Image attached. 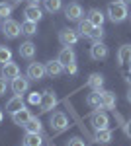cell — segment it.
<instances>
[{
  "label": "cell",
  "mask_w": 131,
  "mask_h": 146,
  "mask_svg": "<svg viewBox=\"0 0 131 146\" xmlns=\"http://www.w3.org/2000/svg\"><path fill=\"white\" fill-rule=\"evenodd\" d=\"M12 92L14 94H18V96H22V94H26V92L30 90V78L28 76H16V78L12 80Z\"/></svg>",
  "instance_id": "10"
},
{
  "label": "cell",
  "mask_w": 131,
  "mask_h": 146,
  "mask_svg": "<svg viewBox=\"0 0 131 146\" xmlns=\"http://www.w3.org/2000/svg\"><path fill=\"white\" fill-rule=\"evenodd\" d=\"M41 98H43V94L32 92V94H30V103H32V105H41Z\"/></svg>",
  "instance_id": "32"
},
{
  "label": "cell",
  "mask_w": 131,
  "mask_h": 146,
  "mask_svg": "<svg viewBox=\"0 0 131 146\" xmlns=\"http://www.w3.org/2000/svg\"><path fill=\"white\" fill-rule=\"evenodd\" d=\"M45 64H41V62H30L28 64V70H26V76L30 80H33V82H39L41 78H45Z\"/></svg>",
  "instance_id": "5"
},
{
  "label": "cell",
  "mask_w": 131,
  "mask_h": 146,
  "mask_svg": "<svg viewBox=\"0 0 131 146\" xmlns=\"http://www.w3.org/2000/svg\"><path fill=\"white\" fill-rule=\"evenodd\" d=\"M88 20H90V23H92L94 27H100V25H104L106 16H104V12L98 10V8H90V10H88Z\"/></svg>",
  "instance_id": "19"
},
{
  "label": "cell",
  "mask_w": 131,
  "mask_h": 146,
  "mask_svg": "<svg viewBox=\"0 0 131 146\" xmlns=\"http://www.w3.org/2000/svg\"><path fill=\"white\" fill-rule=\"evenodd\" d=\"M67 146H86V142H84L80 136H73V138L67 142Z\"/></svg>",
  "instance_id": "33"
},
{
  "label": "cell",
  "mask_w": 131,
  "mask_h": 146,
  "mask_svg": "<svg viewBox=\"0 0 131 146\" xmlns=\"http://www.w3.org/2000/svg\"><path fill=\"white\" fill-rule=\"evenodd\" d=\"M86 103L90 105V107H94V109H100L102 107V96H100V90H92V94H88L86 98Z\"/></svg>",
  "instance_id": "26"
},
{
  "label": "cell",
  "mask_w": 131,
  "mask_h": 146,
  "mask_svg": "<svg viewBox=\"0 0 131 146\" xmlns=\"http://www.w3.org/2000/svg\"><path fill=\"white\" fill-rule=\"evenodd\" d=\"M39 2H43V0H30V4H39Z\"/></svg>",
  "instance_id": "39"
},
{
  "label": "cell",
  "mask_w": 131,
  "mask_h": 146,
  "mask_svg": "<svg viewBox=\"0 0 131 146\" xmlns=\"http://www.w3.org/2000/svg\"><path fill=\"white\" fill-rule=\"evenodd\" d=\"M22 146H24V144H22Z\"/></svg>",
  "instance_id": "44"
},
{
  "label": "cell",
  "mask_w": 131,
  "mask_h": 146,
  "mask_svg": "<svg viewBox=\"0 0 131 146\" xmlns=\"http://www.w3.org/2000/svg\"><path fill=\"white\" fill-rule=\"evenodd\" d=\"M26 107V103H24V98L22 96H14V98H10L8 100V103H6V113H10V115H14V113H18L20 109H24Z\"/></svg>",
  "instance_id": "15"
},
{
  "label": "cell",
  "mask_w": 131,
  "mask_h": 146,
  "mask_svg": "<svg viewBox=\"0 0 131 146\" xmlns=\"http://www.w3.org/2000/svg\"><path fill=\"white\" fill-rule=\"evenodd\" d=\"M104 33H106V31H104V25H100V27H94L88 39H92V41H102V39H104Z\"/></svg>",
  "instance_id": "30"
},
{
  "label": "cell",
  "mask_w": 131,
  "mask_h": 146,
  "mask_svg": "<svg viewBox=\"0 0 131 146\" xmlns=\"http://www.w3.org/2000/svg\"><path fill=\"white\" fill-rule=\"evenodd\" d=\"M82 16H84V10H82V6L78 2H71L65 8V18L69 22H80Z\"/></svg>",
  "instance_id": "8"
},
{
  "label": "cell",
  "mask_w": 131,
  "mask_h": 146,
  "mask_svg": "<svg viewBox=\"0 0 131 146\" xmlns=\"http://www.w3.org/2000/svg\"><path fill=\"white\" fill-rule=\"evenodd\" d=\"M78 23V27H77V31L78 35H82V37H90V33H92V29H94V25L90 23V20L88 18H84V20H80Z\"/></svg>",
  "instance_id": "23"
},
{
  "label": "cell",
  "mask_w": 131,
  "mask_h": 146,
  "mask_svg": "<svg viewBox=\"0 0 131 146\" xmlns=\"http://www.w3.org/2000/svg\"><path fill=\"white\" fill-rule=\"evenodd\" d=\"M22 33L28 35V37L35 35V33H37V23H35V22H30V20H26V22L22 23Z\"/></svg>",
  "instance_id": "27"
},
{
  "label": "cell",
  "mask_w": 131,
  "mask_h": 146,
  "mask_svg": "<svg viewBox=\"0 0 131 146\" xmlns=\"http://www.w3.org/2000/svg\"><path fill=\"white\" fill-rule=\"evenodd\" d=\"M100 96H102V109H112V111H116V103H118L116 94L110 92V90H100Z\"/></svg>",
  "instance_id": "11"
},
{
  "label": "cell",
  "mask_w": 131,
  "mask_h": 146,
  "mask_svg": "<svg viewBox=\"0 0 131 146\" xmlns=\"http://www.w3.org/2000/svg\"><path fill=\"white\" fill-rule=\"evenodd\" d=\"M45 72H47V76L57 78V76H61L65 72V66L59 60H49V62H45Z\"/></svg>",
  "instance_id": "17"
},
{
  "label": "cell",
  "mask_w": 131,
  "mask_h": 146,
  "mask_svg": "<svg viewBox=\"0 0 131 146\" xmlns=\"http://www.w3.org/2000/svg\"><path fill=\"white\" fill-rule=\"evenodd\" d=\"M12 8L10 4H6V2H0V18H4V20H8V16L12 14Z\"/></svg>",
  "instance_id": "31"
},
{
  "label": "cell",
  "mask_w": 131,
  "mask_h": 146,
  "mask_svg": "<svg viewBox=\"0 0 131 146\" xmlns=\"http://www.w3.org/2000/svg\"><path fill=\"white\" fill-rule=\"evenodd\" d=\"M35 51H37V47H35V43H32V41H24L22 45H20V49H18L20 56H22V58H28V60H32L33 56H35Z\"/></svg>",
  "instance_id": "18"
},
{
  "label": "cell",
  "mask_w": 131,
  "mask_h": 146,
  "mask_svg": "<svg viewBox=\"0 0 131 146\" xmlns=\"http://www.w3.org/2000/svg\"><path fill=\"white\" fill-rule=\"evenodd\" d=\"M108 18L114 23H121L129 18V12H127V4H121V2H112L108 6Z\"/></svg>",
  "instance_id": "1"
},
{
  "label": "cell",
  "mask_w": 131,
  "mask_h": 146,
  "mask_svg": "<svg viewBox=\"0 0 131 146\" xmlns=\"http://www.w3.org/2000/svg\"><path fill=\"white\" fill-rule=\"evenodd\" d=\"M57 103H59V100H57V96H55L53 90H45L43 92V98H41V113H49L51 109H55L57 107Z\"/></svg>",
  "instance_id": "7"
},
{
  "label": "cell",
  "mask_w": 131,
  "mask_h": 146,
  "mask_svg": "<svg viewBox=\"0 0 131 146\" xmlns=\"http://www.w3.org/2000/svg\"><path fill=\"white\" fill-rule=\"evenodd\" d=\"M88 121H90V125L94 127V131L108 129V125H110V119H108V115H106L104 111H94V113H90Z\"/></svg>",
  "instance_id": "6"
},
{
  "label": "cell",
  "mask_w": 131,
  "mask_h": 146,
  "mask_svg": "<svg viewBox=\"0 0 131 146\" xmlns=\"http://www.w3.org/2000/svg\"><path fill=\"white\" fill-rule=\"evenodd\" d=\"M41 144H43L41 135H37V133H26V136H24V146H41Z\"/></svg>",
  "instance_id": "25"
},
{
  "label": "cell",
  "mask_w": 131,
  "mask_h": 146,
  "mask_svg": "<svg viewBox=\"0 0 131 146\" xmlns=\"http://www.w3.org/2000/svg\"><path fill=\"white\" fill-rule=\"evenodd\" d=\"M86 86L90 88V90H102V86H104V76L102 74H90V78H88V82H86Z\"/></svg>",
  "instance_id": "24"
},
{
  "label": "cell",
  "mask_w": 131,
  "mask_h": 146,
  "mask_svg": "<svg viewBox=\"0 0 131 146\" xmlns=\"http://www.w3.org/2000/svg\"><path fill=\"white\" fill-rule=\"evenodd\" d=\"M6 90H8V80L0 76V96H4V94H6Z\"/></svg>",
  "instance_id": "35"
},
{
  "label": "cell",
  "mask_w": 131,
  "mask_h": 146,
  "mask_svg": "<svg viewBox=\"0 0 131 146\" xmlns=\"http://www.w3.org/2000/svg\"><path fill=\"white\" fill-rule=\"evenodd\" d=\"M78 31L77 29H71V27H67V29H61L59 31V41H61V45L63 47H73L78 43Z\"/></svg>",
  "instance_id": "2"
},
{
  "label": "cell",
  "mask_w": 131,
  "mask_h": 146,
  "mask_svg": "<svg viewBox=\"0 0 131 146\" xmlns=\"http://www.w3.org/2000/svg\"><path fill=\"white\" fill-rule=\"evenodd\" d=\"M49 125H51V129H53L55 133H61V131H65L67 127H69V119H67V115L63 111H55L49 117Z\"/></svg>",
  "instance_id": "4"
},
{
  "label": "cell",
  "mask_w": 131,
  "mask_h": 146,
  "mask_svg": "<svg viewBox=\"0 0 131 146\" xmlns=\"http://www.w3.org/2000/svg\"><path fill=\"white\" fill-rule=\"evenodd\" d=\"M125 80H127V82L131 84V68H129V72H127V78H125Z\"/></svg>",
  "instance_id": "37"
},
{
  "label": "cell",
  "mask_w": 131,
  "mask_h": 146,
  "mask_svg": "<svg viewBox=\"0 0 131 146\" xmlns=\"http://www.w3.org/2000/svg\"><path fill=\"white\" fill-rule=\"evenodd\" d=\"M2 33L6 35L8 39H16L18 35L22 33V25L8 18V20H4V23H2Z\"/></svg>",
  "instance_id": "9"
},
{
  "label": "cell",
  "mask_w": 131,
  "mask_h": 146,
  "mask_svg": "<svg viewBox=\"0 0 131 146\" xmlns=\"http://www.w3.org/2000/svg\"><path fill=\"white\" fill-rule=\"evenodd\" d=\"M24 129H26V133H37V135L43 133V125H41V121L37 117H32L28 123L24 125Z\"/></svg>",
  "instance_id": "22"
},
{
  "label": "cell",
  "mask_w": 131,
  "mask_h": 146,
  "mask_svg": "<svg viewBox=\"0 0 131 146\" xmlns=\"http://www.w3.org/2000/svg\"><path fill=\"white\" fill-rule=\"evenodd\" d=\"M127 101L131 103V88H129V92H127Z\"/></svg>",
  "instance_id": "40"
},
{
  "label": "cell",
  "mask_w": 131,
  "mask_h": 146,
  "mask_svg": "<svg viewBox=\"0 0 131 146\" xmlns=\"http://www.w3.org/2000/svg\"><path fill=\"white\" fill-rule=\"evenodd\" d=\"M32 117H33V115L30 113V109H26V107H24V109H20L18 113H14V115H12V121H14V125H20V127H24V125L28 123Z\"/></svg>",
  "instance_id": "21"
},
{
  "label": "cell",
  "mask_w": 131,
  "mask_h": 146,
  "mask_svg": "<svg viewBox=\"0 0 131 146\" xmlns=\"http://www.w3.org/2000/svg\"><path fill=\"white\" fill-rule=\"evenodd\" d=\"M121 4H131V0H120Z\"/></svg>",
  "instance_id": "41"
},
{
  "label": "cell",
  "mask_w": 131,
  "mask_h": 146,
  "mask_svg": "<svg viewBox=\"0 0 131 146\" xmlns=\"http://www.w3.org/2000/svg\"><path fill=\"white\" fill-rule=\"evenodd\" d=\"M65 70L69 72V74H73V76H75V74L78 72V66H77V62H73V64H69V66H65Z\"/></svg>",
  "instance_id": "36"
},
{
  "label": "cell",
  "mask_w": 131,
  "mask_h": 146,
  "mask_svg": "<svg viewBox=\"0 0 131 146\" xmlns=\"http://www.w3.org/2000/svg\"><path fill=\"white\" fill-rule=\"evenodd\" d=\"M2 121H4V111L0 109V123H2Z\"/></svg>",
  "instance_id": "38"
},
{
  "label": "cell",
  "mask_w": 131,
  "mask_h": 146,
  "mask_svg": "<svg viewBox=\"0 0 131 146\" xmlns=\"http://www.w3.org/2000/svg\"><path fill=\"white\" fill-rule=\"evenodd\" d=\"M118 64L120 66L131 64V45H121L120 47V51H118Z\"/></svg>",
  "instance_id": "20"
},
{
  "label": "cell",
  "mask_w": 131,
  "mask_h": 146,
  "mask_svg": "<svg viewBox=\"0 0 131 146\" xmlns=\"http://www.w3.org/2000/svg\"><path fill=\"white\" fill-rule=\"evenodd\" d=\"M14 2H22V0H14Z\"/></svg>",
  "instance_id": "42"
},
{
  "label": "cell",
  "mask_w": 131,
  "mask_h": 146,
  "mask_svg": "<svg viewBox=\"0 0 131 146\" xmlns=\"http://www.w3.org/2000/svg\"><path fill=\"white\" fill-rule=\"evenodd\" d=\"M16 76H20V66H18L16 62L8 60L6 64H2V78H6V80H14Z\"/></svg>",
  "instance_id": "16"
},
{
  "label": "cell",
  "mask_w": 131,
  "mask_h": 146,
  "mask_svg": "<svg viewBox=\"0 0 131 146\" xmlns=\"http://www.w3.org/2000/svg\"><path fill=\"white\" fill-rule=\"evenodd\" d=\"M24 16H26V20L37 23L41 18H43V12L39 10V6H37V4H30V6H26V8H24Z\"/></svg>",
  "instance_id": "14"
},
{
  "label": "cell",
  "mask_w": 131,
  "mask_h": 146,
  "mask_svg": "<svg viewBox=\"0 0 131 146\" xmlns=\"http://www.w3.org/2000/svg\"><path fill=\"white\" fill-rule=\"evenodd\" d=\"M8 60H12V51L6 45H0V66L6 64Z\"/></svg>",
  "instance_id": "29"
},
{
  "label": "cell",
  "mask_w": 131,
  "mask_h": 146,
  "mask_svg": "<svg viewBox=\"0 0 131 146\" xmlns=\"http://www.w3.org/2000/svg\"><path fill=\"white\" fill-rule=\"evenodd\" d=\"M123 133H125V136L127 138H131V119H127V121H123Z\"/></svg>",
  "instance_id": "34"
},
{
  "label": "cell",
  "mask_w": 131,
  "mask_h": 146,
  "mask_svg": "<svg viewBox=\"0 0 131 146\" xmlns=\"http://www.w3.org/2000/svg\"><path fill=\"white\" fill-rule=\"evenodd\" d=\"M57 60H59L63 66H69V64L77 62V55H75V51H73L71 47H63L61 53H59V56H57Z\"/></svg>",
  "instance_id": "12"
},
{
  "label": "cell",
  "mask_w": 131,
  "mask_h": 146,
  "mask_svg": "<svg viewBox=\"0 0 131 146\" xmlns=\"http://www.w3.org/2000/svg\"><path fill=\"white\" fill-rule=\"evenodd\" d=\"M61 4H63V0H43L45 10L51 12V14H55V12L61 10Z\"/></svg>",
  "instance_id": "28"
},
{
  "label": "cell",
  "mask_w": 131,
  "mask_h": 146,
  "mask_svg": "<svg viewBox=\"0 0 131 146\" xmlns=\"http://www.w3.org/2000/svg\"><path fill=\"white\" fill-rule=\"evenodd\" d=\"M129 18H131V16H129Z\"/></svg>",
  "instance_id": "43"
},
{
  "label": "cell",
  "mask_w": 131,
  "mask_h": 146,
  "mask_svg": "<svg viewBox=\"0 0 131 146\" xmlns=\"http://www.w3.org/2000/svg\"><path fill=\"white\" fill-rule=\"evenodd\" d=\"M108 55H110V49L104 41L92 43V47H90V58L92 60H104V58H108Z\"/></svg>",
  "instance_id": "3"
},
{
  "label": "cell",
  "mask_w": 131,
  "mask_h": 146,
  "mask_svg": "<svg viewBox=\"0 0 131 146\" xmlns=\"http://www.w3.org/2000/svg\"><path fill=\"white\" fill-rule=\"evenodd\" d=\"M112 138H114V131L112 129H100V131H94L92 142L94 144H108Z\"/></svg>",
  "instance_id": "13"
}]
</instances>
